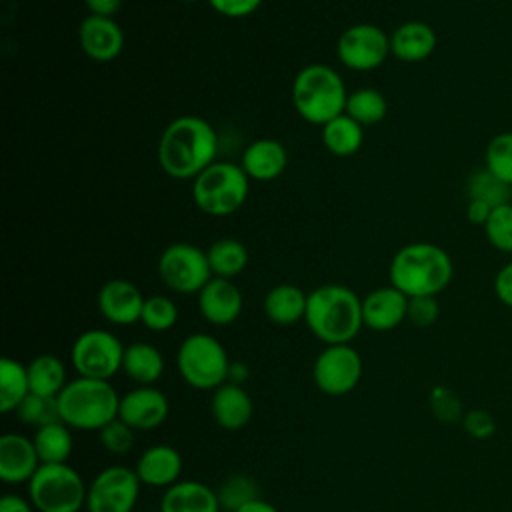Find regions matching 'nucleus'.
<instances>
[{
  "mask_svg": "<svg viewBox=\"0 0 512 512\" xmlns=\"http://www.w3.org/2000/svg\"><path fill=\"white\" fill-rule=\"evenodd\" d=\"M218 134L214 126L194 114H184L166 124L158 140V164L176 180H194L216 162Z\"/></svg>",
  "mask_w": 512,
  "mask_h": 512,
  "instance_id": "obj_1",
  "label": "nucleus"
},
{
  "mask_svg": "<svg viewBox=\"0 0 512 512\" xmlns=\"http://www.w3.org/2000/svg\"><path fill=\"white\" fill-rule=\"evenodd\" d=\"M304 322L320 342L350 344L364 328L362 298L344 284H322L308 292Z\"/></svg>",
  "mask_w": 512,
  "mask_h": 512,
  "instance_id": "obj_2",
  "label": "nucleus"
},
{
  "mask_svg": "<svg viewBox=\"0 0 512 512\" xmlns=\"http://www.w3.org/2000/svg\"><path fill=\"white\" fill-rule=\"evenodd\" d=\"M454 276L450 254L432 242H410L396 250L388 266V280L408 298L438 296Z\"/></svg>",
  "mask_w": 512,
  "mask_h": 512,
  "instance_id": "obj_3",
  "label": "nucleus"
},
{
  "mask_svg": "<svg viewBox=\"0 0 512 512\" xmlns=\"http://www.w3.org/2000/svg\"><path fill=\"white\" fill-rule=\"evenodd\" d=\"M60 420L72 430L98 432L118 418L120 396L110 380L76 376L56 398Z\"/></svg>",
  "mask_w": 512,
  "mask_h": 512,
  "instance_id": "obj_4",
  "label": "nucleus"
},
{
  "mask_svg": "<svg viewBox=\"0 0 512 512\" xmlns=\"http://www.w3.org/2000/svg\"><path fill=\"white\" fill-rule=\"evenodd\" d=\"M346 100V84L332 66L314 62L296 72L292 82V104L304 122L324 126L344 112Z\"/></svg>",
  "mask_w": 512,
  "mask_h": 512,
  "instance_id": "obj_5",
  "label": "nucleus"
},
{
  "mask_svg": "<svg viewBox=\"0 0 512 512\" xmlns=\"http://www.w3.org/2000/svg\"><path fill=\"white\" fill-rule=\"evenodd\" d=\"M250 192V178L240 164L216 160L192 180V200L208 216H230L240 210Z\"/></svg>",
  "mask_w": 512,
  "mask_h": 512,
  "instance_id": "obj_6",
  "label": "nucleus"
},
{
  "mask_svg": "<svg viewBox=\"0 0 512 512\" xmlns=\"http://www.w3.org/2000/svg\"><path fill=\"white\" fill-rule=\"evenodd\" d=\"M230 358L222 342L206 332L188 334L176 352V368L194 390H216L228 380Z\"/></svg>",
  "mask_w": 512,
  "mask_h": 512,
  "instance_id": "obj_7",
  "label": "nucleus"
},
{
  "mask_svg": "<svg viewBox=\"0 0 512 512\" xmlns=\"http://www.w3.org/2000/svg\"><path fill=\"white\" fill-rule=\"evenodd\" d=\"M26 486L36 512H80L86 508L88 484L68 462L42 464Z\"/></svg>",
  "mask_w": 512,
  "mask_h": 512,
  "instance_id": "obj_8",
  "label": "nucleus"
},
{
  "mask_svg": "<svg viewBox=\"0 0 512 512\" xmlns=\"http://www.w3.org/2000/svg\"><path fill=\"white\" fill-rule=\"evenodd\" d=\"M126 346L104 328H90L76 336L70 348V364L78 376L110 380L122 372Z\"/></svg>",
  "mask_w": 512,
  "mask_h": 512,
  "instance_id": "obj_9",
  "label": "nucleus"
},
{
  "mask_svg": "<svg viewBox=\"0 0 512 512\" xmlns=\"http://www.w3.org/2000/svg\"><path fill=\"white\" fill-rule=\"evenodd\" d=\"M158 276L176 294H198L212 278L206 250L190 242H172L158 256Z\"/></svg>",
  "mask_w": 512,
  "mask_h": 512,
  "instance_id": "obj_10",
  "label": "nucleus"
},
{
  "mask_svg": "<svg viewBox=\"0 0 512 512\" xmlns=\"http://www.w3.org/2000/svg\"><path fill=\"white\" fill-rule=\"evenodd\" d=\"M362 368L352 344H328L312 364V382L326 396H346L360 384Z\"/></svg>",
  "mask_w": 512,
  "mask_h": 512,
  "instance_id": "obj_11",
  "label": "nucleus"
},
{
  "mask_svg": "<svg viewBox=\"0 0 512 512\" xmlns=\"http://www.w3.org/2000/svg\"><path fill=\"white\" fill-rule=\"evenodd\" d=\"M336 56L348 70H376L390 56V34L370 22L352 24L338 36Z\"/></svg>",
  "mask_w": 512,
  "mask_h": 512,
  "instance_id": "obj_12",
  "label": "nucleus"
},
{
  "mask_svg": "<svg viewBox=\"0 0 512 512\" xmlns=\"http://www.w3.org/2000/svg\"><path fill=\"white\" fill-rule=\"evenodd\" d=\"M142 482L138 480L134 468L128 466H108L100 470L88 484L86 512H132Z\"/></svg>",
  "mask_w": 512,
  "mask_h": 512,
  "instance_id": "obj_13",
  "label": "nucleus"
},
{
  "mask_svg": "<svg viewBox=\"0 0 512 512\" xmlns=\"http://www.w3.org/2000/svg\"><path fill=\"white\" fill-rule=\"evenodd\" d=\"M170 414L168 396L156 386H134L120 396L118 418L134 432H146L162 426Z\"/></svg>",
  "mask_w": 512,
  "mask_h": 512,
  "instance_id": "obj_14",
  "label": "nucleus"
},
{
  "mask_svg": "<svg viewBox=\"0 0 512 512\" xmlns=\"http://www.w3.org/2000/svg\"><path fill=\"white\" fill-rule=\"evenodd\" d=\"M144 296L136 284L124 278H112L102 284L96 296L102 318L114 326H130L140 322Z\"/></svg>",
  "mask_w": 512,
  "mask_h": 512,
  "instance_id": "obj_15",
  "label": "nucleus"
},
{
  "mask_svg": "<svg viewBox=\"0 0 512 512\" xmlns=\"http://www.w3.org/2000/svg\"><path fill=\"white\" fill-rule=\"evenodd\" d=\"M78 44L90 60L106 64L116 60L124 50V32L114 18L88 14L80 22Z\"/></svg>",
  "mask_w": 512,
  "mask_h": 512,
  "instance_id": "obj_16",
  "label": "nucleus"
},
{
  "mask_svg": "<svg viewBox=\"0 0 512 512\" xmlns=\"http://www.w3.org/2000/svg\"><path fill=\"white\" fill-rule=\"evenodd\" d=\"M408 316V296L392 284L370 290L362 298V322L372 332H390Z\"/></svg>",
  "mask_w": 512,
  "mask_h": 512,
  "instance_id": "obj_17",
  "label": "nucleus"
},
{
  "mask_svg": "<svg viewBox=\"0 0 512 512\" xmlns=\"http://www.w3.org/2000/svg\"><path fill=\"white\" fill-rule=\"evenodd\" d=\"M242 306V292L228 278L212 276L198 292V312L212 326H228L236 322Z\"/></svg>",
  "mask_w": 512,
  "mask_h": 512,
  "instance_id": "obj_18",
  "label": "nucleus"
},
{
  "mask_svg": "<svg viewBox=\"0 0 512 512\" xmlns=\"http://www.w3.org/2000/svg\"><path fill=\"white\" fill-rule=\"evenodd\" d=\"M40 466L32 438L18 432L0 436V480L4 484H28Z\"/></svg>",
  "mask_w": 512,
  "mask_h": 512,
  "instance_id": "obj_19",
  "label": "nucleus"
},
{
  "mask_svg": "<svg viewBox=\"0 0 512 512\" xmlns=\"http://www.w3.org/2000/svg\"><path fill=\"white\" fill-rule=\"evenodd\" d=\"M182 456L170 444H152L136 460L134 472L142 486L150 488H170L182 476Z\"/></svg>",
  "mask_w": 512,
  "mask_h": 512,
  "instance_id": "obj_20",
  "label": "nucleus"
},
{
  "mask_svg": "<svg viewBox=\"0 0 512 512\" xmlns=\"http://www.w3.org/2000/svg\"><path fill=\"white\" fill-rule=\"evenodd\" d=\"M210 412L220 428L236 432L242 430L252 420L254 402L244 386L224 382L222 386L212 390Z\"/></svg>",
  "mask_w": 512,
  "mask_h": 512,
  "instance_id": "obj_21",
  "label": "nucleus"
},
{
  "mask_svg": "<svg viewBox=\"0 0 512 512\" xmlns=\"http://www.w3.org/2000/svg\"><path fill=\"white\" fill-rule=\"evenodd\" d=\"M436 44L438 38L430 24L422 20H408L390 34V56L406 64L424 62L432 56Z\"/></svg>",
  "mask_w": 512,
  "mask_h": 512,
  "instance_id": "obj_22",
  "label": "nucleus"
},
{
  "mask_svg": "<svg viewBox=\"0 0 512 512\" xmlns=\"http://www.w3.org/2000/svg\"><path fill=\"white\" fill-rule=\"evenodd\" d=\"M240 166L250 180L268 182L284 174L288 166V152L284 144L274 138H258L244 148Z\"/></svg>",
  "mask_w": 512,
  "mask_h": 512,
  "instance_id": "obj_23",
  "label": "nucleus"
},
{
  "mask_svg": "<svg viewBox=\"0 0 512 512\" xmlns=\"http://www.w3.org/2000/svg\"><path fill=\"white\" fill-rule=\"evenodd\" d=\"M218 494L200 480H178L164 490L160 512H220Z\"/></svg>",
  "mask_w": 512,
  "mask_h": 512,
  "instance_id": "obj_24",
  "label": "nucleus"
},
{
  "mask_svg": "<svg viewBox=\"0 0 512 512\" xmlns=\"http://www.w3.org/2000/svg\"><path fill=\"white\" fill-rule=\"evenodd\" d=\"M308 294L296 284H276L272 286L262 302L264 316L278 326H292L304 320Z\"/></svg>",
  "mask_w": 512,
  "mask_h": 512,
  "instance_id": "obj_25",
  "label": "nucleus"
},
{
  "mask_svg": "<svg viewBox=\"0 0 512 512\" xmlns=\"http://www.w3.org/2000/svg\"><path fill=\"white\" fill-rule=\"evenodd\" d=\"M122 372L136 386H154L164 374V356L150 342H132L124 350Z\"/></svg>",
  "mask_w": 512,
  "mask_h": 512,
  "instance_id": "obj_26",
  "label": "nucleus"
},
{
  "mask_svg": "<svg viewBox=\"0 0 512 512\" xmlns=\"http://www.w3.org/2000/svg\"><path fill=\"white\" fill-rule=\"evenodd\" d=\"M30 394L44 398H58L64 386L70 382L64 362L54 354H38L28 364Z\"/></svg>",
  "mask_w": 512,
  "mask_h": 512,
  "instance_id": "obj_27",
  "label": "nucleus"
},
{
  "mask_svg": "<svg viewBox=\"0 0 512 512\" xmlns=\"http://www.w3.org/2000/svg\"><path fill=\"white\" fill-rule=\"evenodd\" d=\"M320 138L324 148L338 158L354 156L364 142V126L352 120L348 114H338L320 126Z\"/></svg>",
  "mask_w": 512,
  "mask_h": 512,
  "instance_id": "obj_28",
  "label": "nucleus"
},
{
  "mask_svg": "<svg viewBox=\"0 0 512 512\" xmlns=\"http://www.w3.org/2000/svg\"><path fill=\"white\" fill-rule=\"evenodd\" d=\"M72 428H68L62 420L36 428L32 440L42 464H66L72 456L74 438Z\"/></svg>",
  "mask_w": 512,
  "mask_h": 512,
  "instance_id": "obj_29",
  "label": "nucleus"
},
{
  "mask_svg": "<svg viewBox=\"0 0 512 512\" xmlns=\"http://www.w3.org/2000/svg\"><path fill=\"white\" fill-rule=\"evenodd\" d=\"M206 256H208L212 276H216V278L232 280L240 272H244V268L248 266V250L236 238L214 240L206 248Z\"/></svg>",
  "mask_w": 512,
  "mask_h": 512,
  "instance_id": "obj_30",
  "label": "nucleus"
},
{
  "mask_svg": "<svg viewBox=\"0 0 512 512\" xmlns=\"http://www.w3.org/2000/svg\"><path fill=\"white\" fill-rule=\"evenodd\" d=\"M30 394L28 368L14 358L0 360V410L4 414L14 412Z\"/></svg>",
  "mask_w": 512,
  "mask_h": 512,
  "instance_id": "obj_31",
  "label": "nucleus"
},
{
  "mask_svg": "<svg viewBox=\"0 0 512 512\" xmlns=\"http://www.w3.org/2000/svg\"><path fill=\"white\" fill-rule=\"evenodd\" d=\"M344 114L356 120L360 126H374L380 124L388 114V102L384 94L376 88H358L348 94Z\"/></svg>",
  "mask_w": 512,
  "mask_h": 512,
  "instance_id": "obj_32",
  "label": "nucleus"
},
{
  "mask_svg": "<svg viewBox=\"0 0 512 512\" xmlns=\"http://www.w3.org/2000/svg\"><path fill=\"white\" fill-rule=\"evenodd\" d=\"M468 190V200H480L486 202L490 208L502 206L510 202L512 196V186L496 178L488 168L476 170L466 184Z\"/></svg>",
  "mask_w": 512,
  "mask_h": 512,
  "instance_id": "obj_33",
  "label": "nucleus"
},
{
  "mask_svg": "<svg viewBox=\"0 0 512 512\" xmlns=\"http://www.w3.org/2000/svg\"><path fill=\"white\" fill-rule=\"evenodd\" d=\"M216 494H218V502H220L222 510L236 512L244 504L260 498V486L252 476L238 472V474H230L216 488Z\"/></svg>",
  "mask_w": 512,
  "mask_h": 512,
  "instance_id": "obj_34",
  "label": "nucleus"
},
{
  "mask_svg": "<svg viewBox=\"0 0 512 512\" xmlns=\"http://www.w3.org/2000/svg\"><path fill=\"white\" fill-rule=\"evenodd\" d=\"M140 322L150 332H168L178 322V306L170 296L164 294L146 296Z\"/></svg>",
  "mask_w": 512,
  "mask_h": 512,
  "instance_id": "obj_35",
  "label": "nucleus"
},
{
  "mask_svg": "<svg viewBox=\"0 0 512 512\" xmlns=\"http://www.w3.org/2000/svg\"><path fill=\"white\" fill-rule=\"evenodd\" d=\"M484 168L512 186V132L492 136L484 152Z\"/></svg>",
  "mask_w": 512,
  "mask_h": 512,
  "instance_id": "obj_36",
  "label": "nucleus"
},
{
  "mask_svg": "<svg viewBox=\"0 0 512 512\" xmlns=\"http://www.w3.org/2000/svg\"><path fill=\"white\" fill-rule=\"evenodd\" d=\"M14 414L22 424L34 428H42L60 420L56 398H44L36 394H28L24 402L14 410Z\"/></svg>",
  "mask_w": 512,
  "mask_h": 512,
  "instance_id": "obj_37",
  "label": "nucleus"
},
{
  "mask_svg": "<svg viewBox=\"0 0 512 512\" xmlns=\"http://www.w3.org/2000/svg\"><path fill=\"white\" fill-rule=\"evenodd\" d=\"M486 240L498 250L512 254V202L492 208L484 224Z\"/></svg>",
  "mask_w": 512,
  "mask_h": 512,
  "instance_id": "obj_38",
  "label": "nucleus"
},
{
  "mask_svg": "<svg viewBox=\"0 0 512 512\" xmlns=\"http://www.w3.org/2000/svg\"><path fill=\"white\" fill-rule=\"evenodd\" d=\"M98 440L108 454L124 456L134 446V430L120 418H114L112 422L98 430Z\"/></svg>",
  "mask_w": 512,
  "mask_h": 512,
  "instance_id": "obj_39",
  "label": "nucleus"
},
{
  "mask_svg": "<svg viewBox=\"0 0 512 512\" xmlns=\"http://www.w3.org/2000/svg\"><path fill=\"white\" fill-rule=\"evenodd\" d=\"M428 404H430L434 418L440 422L452 424V422H460L464 416L462 402H460L458 394L446 386H434L430 390Z\"/></svg>",
  "mask_w": 512,
  "mask_h": 512,
  "instance_id": "obj_40",
  "label": "nucleus"
},
{
  "mask_svg": "<svg viewBox=\"0 0 512 512\" xmlns=\"http://www.w3.org/2000/svg\"><path fill=\"white\" fill-rule=\"evenodd\" d=\"M440 316V304L436 296H414L408 298V316L406 320L418 328L432 326Z\"/></svg>",
  "mask_w": 512,
  "mask_h": 512,
  "instance_id": "obj_41",
  "label": "nucleus"
},
{
  "mask_svg": "<svg viewBox=\"0 0 512 512\" xmlns=\"http://www.w3.org/2000/svg\"><path fill=\"white\" fill-rule=\"evenodd\" d=\"M462 428L464 432L474 440H488L496 432V420L494 416L484 408H472L464 412L462 416Z\"/></svg>",
  "mask_w": 512,
  "mask_h": 512,
  "instance_id": "obj_42",
  "label": "nucleus"
},
{
  "mask_svg": "<svg viewBox=\"0 0 512 512\" xmlns=\"http://www.w3.org/2000/svg\"><path fill=\"white\" fill-rule=\"evenodd\" d=\"M208 6L224 18H246L254 14L264 0H206Z\"/></svg>",
  "mask_w": 512,
  "mask_h": 512,
  "instance_id": "obj_43",
  "label": "nucleus"
},
{
  "mask_svg": "<svg viewBox=\"0 0 512 512\" xmlns=\"http://www.w3.org/2000/svg\"><path fill=\"white\" fill-rule=\"evenodd\" d=\"M494 294L504 306L512 308V260L496 272V276H494Z\"/></svg>",
  "mask_w": 512,
  "mask_h": 512,
  "instance_id": "obj_44",
  "label": "nucleus"
},
{
  "mask_svg": "<svg viewBox=\"0 0 512 512\" xmlns=\"http://www.w3.org/2000/svg\"><path fill=\"white\" fill-rule=\"evenodd\" d=\"M122 4L124 0H84L88 14L106 16V18H114V14L120 12Z\"/></svg>",
  "mask_w": 512,
  "mask_h": 512,
  "instance_id": "obj_45",
  "label": "nucleus"
},
{
  "mask_svg": "<svg viewBox=\"0 0 512 512\" xmlns=\"http://www.w3.org/2000/svg\"><path fill=\"white\" fill-rule=\"evenodd\" d=\"M0 512H36L32 502L18 494H4L0 498Z\"/></svg>",
  "mask_w": 512,
  "mask_h": 512,
  "instance_id": "obj_46",
  "label": "nucleus"
},
{
  "mask_svg": "<svg viewBox=\"0 0 512 512\" xmlns=\"http://www.w3.org/2000/svg\"><path fill=\"white\" fill-rule=\"evenodd\" d=\"M492 208L486 204V202H480V200H468V206H466V216L472 224H480L484 226L488 216H490Z\"/></svg>",
  "mask_w": 512,
  "mask_h": 512,
  "instance_id": "obj_47",
  "label": "nucleus"
},
{
  "mask_svg": "<svg viewBox=\"0 0 512 512\" xmlns=\"http://www.w3.org/2000/svg\"><path fill=\"white\" fill-rule=\"evenodd\" d=\"M248 378H250V370H248V366H246L244 362H238V360L230 362V368H228V380H226V382L242 386V384H246V380H248Z\"/></svg>",
  "mask_w": 512,
  "mask_h": 512,
  "instance_id": "obj_48",
  "label": "nucleus"
},
{
  "mask_svg": "<svg viewBox=\"0 0 512 512\" xmlns=\"http://www.w3.org/2000/svg\"><path fill=\"white\" fill-rule=\"evenodd\" d=\"M236 512H280L272 502L264 500V498H256L248 504H244L242 508H238Z\"/></svg>",
  "mask_w": 512,
  "mask_h": 512,
  "instance_id": "obj_49",
  "label": "nucleus"
},
{
  "mask_svg": "<svg viewBox=\"0 0 512 512\" xmlns=\"http://www.w3.org/2000/svg\"><path fill=\"white\" fill-rule=\"evenodd\" d=\"M180 2H188V4H192V2H198V0H180Z\"/></svg>",
  "mask_w": 512,
  "mask_h": 512,
  "instance_id": "obj_50",
  "label": "nucleus"
}]
</instances>
